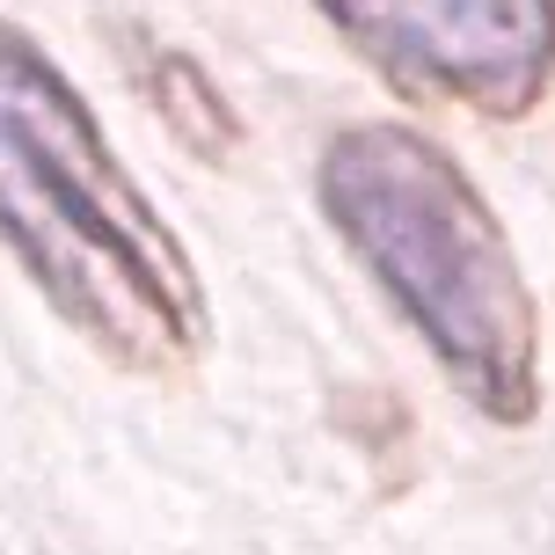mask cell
I'll return each mask as SVG.
<instances>
[{"label":"cell","mask_w":555,"mask_h":555,"mask_svg":"<svg viewBox=\"0 0 555 555\" xmlns=\"http://www.w3.org/2000/svg\"><path fill=\"white\" fill-rule=\"evenodd\" d=\"M314 191L453 388L498 424H527L541 402L533 293L468 176L410 125H351L322 146Z\"/></svg>","instance_id":"2"},{"label":"cell","mask_w":555,"mask_h":555,"mask_svg":"<svg viewBox=\"0 0 555 555\" xmlns=\"http://www.w3.org/2000/svg\"><path fill=\"white\" fill-rule=\"evenodd\" d=\"M322 23L416 103L527 117L555 74V0H314Z\"/></svg>","instance_id":"3"},{"label":"cell","mask_w":555,"mask_h":555,"mask_svg":"<svg viewBox=\"0 0 555 555\" xmlns=\"http://www.w3.org/2000/svg\"><path fill=\"white\" fill-rule=\"evenodd\" d=\"M0 242L125 373H183L212 336L183 242L117 168L81 88L0 15Z\"/></svg>","instance_id":"1"}]
</instances>
